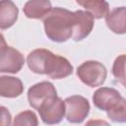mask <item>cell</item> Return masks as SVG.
<instances>
[{"label": "cell", "instance_id": "7a4b0ae2", "mask_svg": "<svg viewBox=\"0 0 126 126\" xmlns=\"http://www.w3.org/2000/svg\"><path fill=\"white\" fill-rule=\"evenodd\" d=\"M46 35L53 41L63 42L73 36L76 24L75 12L63 8H53L43 19Z\"/></svg>", "mask_w": 126, "mask_h": 126}, {"label": "cell", "instance_id": "52a82bcc", "mask_svg": "<svg viewBox=\"0 0 126 126\" xmlns=\"http://www.w3.org/2000/svg\"><path fill=\"white\" fill-rule=\"evenodd\" d=\"M57 95L54 86L49 82H41L32 86L28 92L29 102L32 107L38 110L47 99Z\"/></svg>", "mask_w": 126, "mask_h": 126}, {"label": "cell", "instance_id": "e0dca14e", "mask_svg": "<svg viewBox=\"0 0 126 126\" xmlns=\"http://www.w3.org/2000/svg\"><path fill=\"white\" fill-rule=\"evenodd\" d=\"M37 117L36 115L31 111L26 110L21 113H19L13 123V126H37Z\"/></svg>", "mask_w": 126, "mask_h": 126}, {"label": "cell", "instance_id": "9a60e30c", "mask_svg": "<svg viewBox=\"0 0 126 126\" xmlns=\"http://www.w3.org/2000/svg\"><path fill=\"white\" fill-rule=\"evenodd\" d=\"M112 74L115 79L126 88V54H122L115 59Z\"/></svg>", "mask_w": 126, "mask_h": 126}, {"label": "cell", "instance_id": "3957f363", "mask_svg": "<svg viewBox=\"0 0 126 126\" xmlns=\"http://www.w3.org/2000/svg\"><path fill=\"white\" fill-rule=\"evenodd\" d=\"M77 75L86 85L90 87H98L105 81L106 69L97 61H87L78 67Z\"/></svg>", "mask_w": 126, "mask_h": 126}, {"label": "cell", "instance_id": "6da1fadb", "mask_svg": "<svg viewBox=\"0 0 126 126\" xmlns=\"http://www.w3.org/2000/svg\"><path fill=\"white\" fill-rule=\"evenodd\" d=\"M27 61L33 73L46 74L52 79H62L73 72V67L66 58L43 48L32 50L28 55Z\"/></svg>", "mask_w": 126, "mask_h": 126}, {"label": "cell", "instance_id": "9c48e42d", "mask_svg": "<svg viewBox=\"0 0 126 126\" xmlns=\"http://www.w3.org/2000/svg\"><path fill=\"white\" fill-rule=\"evenodd\" d=\"M76 24L73 31L74 40H82L87 37L94 27V17L87 11H76Z\"/></svg>", "mask_w": 126, "mask_h": 126}, {"label": "cell", "instance_id": "2e32d148", "mask_svg": "<svg viewBox=\"0 0 126 126\" xmlns=\"http://www.w3.org/2000/svg\"><path fill=\"white\" fill-rule=\"evenodd\" d=\"M107 116L114 122H126V99L122 97L112 109L107 111Z\"/></svg>", "mask_w": 126, "mask_h": 126}, {"label": "cell", "instance_id": "8992f818", "mask_svg": "<svg viewBox=\"0 0 126 126\" xmlns=\"http://www.w3.org/2000/svg\"><path fill=\"white\" fill-rule=\"evenodd\" d=\"M66 118L71 123H81L89 114V101L81 95H72L65 100Z\"/></svg>", "mask_w": 126, "mask_h": 126}, {"label": "cell", "instance_id": "ba28073f", "mask_svg": "<svg viewBox=\"0 0 126 126\" xmlns=\"http://www.w3.org/2000/svg\"><path fill=\"white\" fill-rule=\"evenodd\" d=\"M122 98L118 91L111 88H100L94 94L93 100L94 105L101 109L108 111L112 109Z\"/></svg>", "mask_w": 126, "mask_h": 126}, {"label": "cell", "instance_id": "ac0fdd59", "mask_svg": "<svg viewBox=\"0 0 126 126\" xmlns=\"http://www.w3.org/2000/svg\"><path fill=\"white\" fill-rule=\"evenodd\" d=\"M11 124V114L8 109L4 106L1 107V126H10Z\"/></svg>", "mask_w": 126, "mask_h": 126}, {"label": "cell", "instance_id": "277c9868", "mask_svg": "<svg viewBox=\"0 0 126 126\" xmlns=\"http://www.w3.org/2000/svg\"><path fill=\"white\" fill-rule=\"evenodd\" d=\"M25 63L24 56L15 48L6 45L3 36H1L0 45V71L2 73H17Z\"/></svg>", "mask_w": 126, "mask_h": 126}, {"label": "cell", "instance_id": "30bf717a", "mask_svg": "<svg viewBox=\"0 0 126 126\" xmlns=\"http://www.w3.org/2000/svg\"><path fill=\"white\" fill-rule=\"evenodd\" d=\"M107 27L115 33L126 32V7L114 8L105 17Z\"/></svg>", "mask_w": 126, "mask_h": 126}, {"label": "cell", "instance_id": "5b68a950", "mask_svg": "<svg viewBox=\"0 0 126 126\" xmlns=\"http://www.w3.org/2000/svg\"><path fill=\"white\" fill-rule=\"evenodd\" d=\"M41 120L46 124L59 123L66 113L65 102L57 95L47 99L38 108Z\"/></svg>", "mask_w": 126, "mask_h": 126}, {"label": "cell", "instance_id": "7c38bea8", "mask_svg": "<svg viewBox=\"0 0 126 126\" xmlns=\"http://www.w3.org/2000/svg\"><path fill=\"white\" fill-rule=\"evenodd\" d=\"M51 10L49 1H29L24 7L26 16L31 19H44Z\"/></svg>", "mask_w": 126, "mask_h": 126}, {"label": "cell", "instance_id": "5bb4252c", "mask_svg": "<svg viewBox=\"0 0 126 126\" xmlns=\"http://www.w3.org/2000/svg\"><path fill=\"white\" fill-rule=\"evenodd\" d=\"M77 3L83 6L95 19L106 17L109 13L108 3L105 1H77Z\"/></svg>", "mask_w": 126, "mask_h": 126}, {"label": "cell", "instance_id": "8fae6325", "mask_svg": "<svg viewBox=\"0 0 126 126\" xmlns=\"http://www.w3.org/2000/svg\"><path fill=\"white\" fill-rule=\"evenodd\" d=\"M18 18V8L12 1L0 2V27L2 30L14 25Z\"/></svg>", "mask_w": 126, "mask_h": 126}, {"label": "cell", "instance_id": "d6986e66", "mask_svg": "<svg viewBox=\"0 0 126 126\" xmlns=\"http://www.w3.org/2000/svg\"><path fill=\"white\" fill-rule=\"evenodd\" d=\"M86 126H109V124L104 121V120H99V119H95V120H90L87 122Z\"/></svg>", "mask_w": 126, "mask_h": 126}, {"label": "cell", "instance_id": "4fadbf2b", "mask_svg": "<svg viewBox=\"0 0 126 126\" xmlns=\"http://www.w3.org/2000/svg\"><path fill=\"white\" fill-rule=\"evenodd\" d=\"M23 93V84L18 78L1 77L0 94L5 97H16Z\"/></svg>", "mask_w": 126, "mask_h": 126}]
</instances>
